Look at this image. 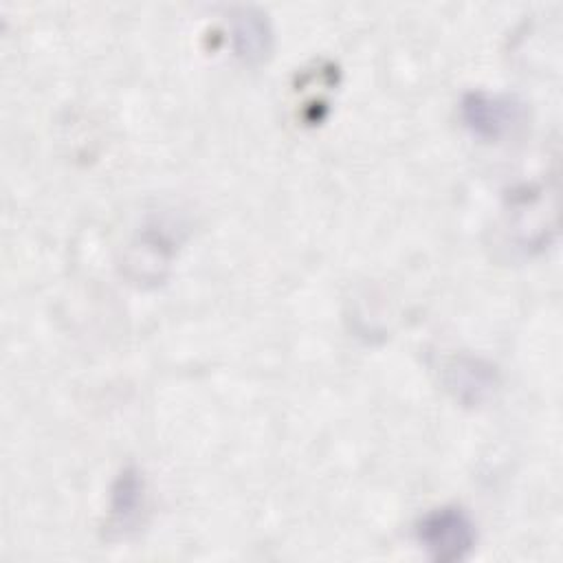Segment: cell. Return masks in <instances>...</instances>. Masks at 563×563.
I'll return each mask as SVG.
<instances>
[{
  "instance_id": "5b68a950",
  "label": "cell",
  "mask_w": 563,
  "mask_h": 563,
  "mask_svg": "<svg viewBox=\"0 0 563 563\" xmlns=\"http://www.w3.org/2000/svg\"><path fill=\"white\" fill-rule=\"evenodd\" d=\"M268 40H271V31H268V22H266V18H262V13H257L253 9H242L235 15L233 42H235V51L242 59H246V62L262 59L268 51Z\"/></svg>"
},
{
  "instance_id": "6da1fadb",
  "label": "cell",
  "mask_w": 563,
  "mask_h": 563,
  "mask_svg": "<svg viewBox=\"0 0 563 563\" xmlns=\"http://www.w3.org/2000/svg\"><path fill=\"white\" fill-rule=\"evenodd\" d=\"M418 541L438 563H455L471 554L477 541L475 523L457 506H442L418 521Z\"/></svg>"
},
{
  "instance_id": "277c9868",
  "label": "cell",
  "mask_w": 563,
  "mask_h": 563,
  "mask_svg": "<svg viewBox=\"0 0 563 563\" xmlns=\"http://www.w3.org/2000/svg\"><path fill=\"white\" fill-rule=\"evenodd\" d=\"M143 510V479L134 468H125L112 488V526L121 532L132 530Z\"/></svg>"
},
{
  "instance_id": "3957f363",
  "label": "cell",
  "mask_w": 563,
  "mask_h": 563,
  "mask_svg": "<svg viewBox=\"0 0 563 563\" xmlns=\"http://www.w3.org/2000/svg\"><path fill=\"white\" fill-rule=\"evenodd\" d=\"M495 367L473 358V356H455L446 365V385L449 389L464 402H482L495 389Z\"/></svg>"
},
{
  "instance_id": "7a4b0ae2",
  "label": "cell",
  "mask_w": 563,
  "mask_h": 563,
  "mask_svg": "<svg viewBox=\"0 0 563 563\" xmlns=\"http://www.w3.org/2000/svg\"><path fill=\"white\" fill-rule=\"evenodd\" d=\"M462 117L475 134L497 139L519 121L521 103L512 97L473 90L462 99Z\"/></svg>"
}]
</instances>
